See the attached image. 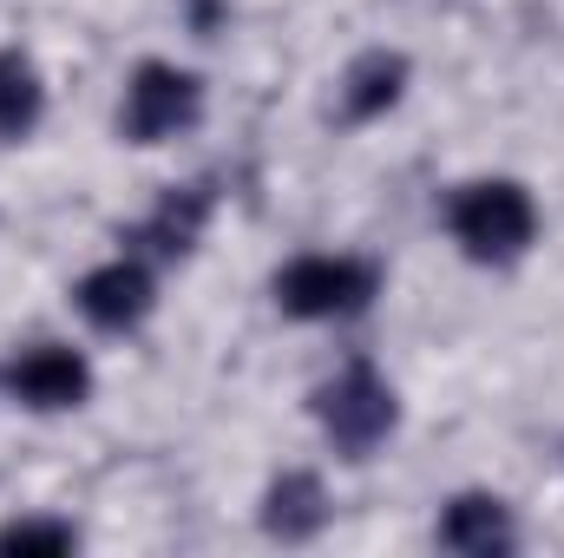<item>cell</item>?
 <instances>
[{
	"label": "cell",
	"mask_w": 564,
	"mask_h": 558,
	"mask_svg": "<svg viewBox=\"0 0 564 558\" xmlns=\"http://www.w3.org/2000/svg\"><path fill=\"white\" fill-rule=\"evenodd\" d=\"M440 546H446V552H466V558L512 552V513H506V500H492V493H459V500L440 513Z\"/></svg>",
	"instance_id": "obj_7"
},
{
	"label": "cell",
	"mask_w": 564,
	"mask_h": 558,
	"mask_svg": "<svg viewBox=\"0 0 564 558\" xmlns=\"http://www.w3.org/2000/svg\"><path fill=\"white\" fill-rule=\"evenodd\" d=\"M204 211H210V191H171L164 204H158V217L144 224V244H158L164 257H177V250H191L197 244V230H204Z\"/></svg>",
	"instance_id": "obj_11"
},
{
	"label": "cell",
	"mask_w": 564,
	"mask_h": 558,
	"mask_svg": "<svg viewBox=\"0 0 564 558\" xmlns=\"http://www.w3.org/2000/svg\"><path fill=\"white\" fill-rule=\"evenodd\" d=\"M73 546H79V533L59 526V519H13V526H0V552H73Z\"/></svg>",
	"instance_id": "obj_12"
},
{
	"label": "cell",
	"mask_w": 564,
	"mask_h": 558,
	"mask_svg": "<svg viewBox=\"0 0 564 558\" xmlns=\"http://www.w3.org/2000/svg\"><path fill=\"white\" fill-rule=\"evenodd\" d=\"M453 237L473 264H512L525 257L532 230H539V211H532V191L512 184V178H479L453 197Z\"/></svg>",
	"instance_id": "obj_1"
},
{
	"label": "cell",
	"mask_w": 564,
	"mask_h": 558,
	"mask_svg": "<svg viewBox=\"0 0 564 558\" xmlns=\"http://www.w3.org/2000/svg\"><path fill=\"white\" fill-rule=\"evenodd\" d=\"M7 382H13V395H20L33 415H59V408H79V401H86L93 368H86V355H73V348L40 342V348H26V355L13 362Z\"/></svg>",
	"instance_id": "obj_5"
},
{
	"label": "cell",
	"mask_w": 564,
	"mask_h": 558,
	"mask_svg": "<svg viewBox=\"0 0 564 558\" xmlns=\"http://www.w3.org/2000/svg\"><path fill=\"white\" fill-rule=\"evenodd\" d=\"M79 309L93 329H139L151 315V270L119 257V264H99L93 277L79 282Z\"/></svg>",
	"instance_id": "obj_6"
},
{
	"label": "cell",
	"mask_w": 564,
	"mask_h": 558,
	"mask_svg": "<svg viewBox=\"0 0 564 558\" xmlns=\"http://www.w3.org/2000/svg\"><path fill=\"white\" fill-rule=\"evenodd\" d=\"M315 420L328 427V440L348 453V460H361V453H375L388 433H394V388L368 368V362H348L335 382H322L315 388Z\"/></svg>",
	"instance_id": "obj_2"
},
{
	"label": "cell",
	"mask_w": 564,
	"mask_h": 558,
	"mask_svg": "<svg viewBox=\"0 0 564 558\" xmlns=\"http://www.w3.org/2000/svg\"><path fill=\"white\" fill-rule=\"evenodd\" d=\"M401 86H408V60L401 53H361L355 66H348V79H341V112L361 126V119H381L394 99H401Z\"/></svg>",
	"instance_id": "obj_9"
},
{
	"label": "cell",
	"mask_w": 564,
	"mask_h": 558,
	"mask_svg": "<svg viewBox=\"0 0 564 558\" xmlns=\"http://www.w3.org/2000/svg\"><path fill=\"white\" fill-rule=\"evenodd\" d=\"M328 526V493L315 473H282L276 486L263 493V533L282 546H302Z\"/></svg>",
	"instance_id": "obj_8"
},
{
	"label": "cell",
	"mask_w": 564,
	"mask_h": 558,
	"mask_svg": "<svg viewBox=\"0 0 564 558\" xmlns=\"http://www.w3.org/2000/svg\"><path fill=\"white\" fill-rule=\"evenodd\" d=\"M368 296H375V270L355 257H295L276 277V302L302 322L355 315V309H368Z\"/></svg>",
	"instance_id": "obj_3"
},
{
	"label": "cell",
	"mask_w": 564,
	"mask_h": 558,
	"mask_svg": "<svg viewBox=\"0 0 564 558\" xmlns=\"http://www.w3.org/2000/svg\"><path fill=\"white\" fill-rule=\"evenodd\" d=\"M197 106H204L197 73L164 66V60H144L139 73H132V86H126V112H119V126H126V139L132 144H158V139H177V132L197 119Z\"/></svg>",
	"instance_id": "obj_4"
},
{
	"label": "cell",
	"mask_w": 564,
	"mask_h": 558,
	"mask_svg": "<svg viewBox=\"0 0 564 558\" xmlns=\"http://www.w3.org/2000/svg\"><path fill=\"white\" fill-rule=\"evenodd\" d=\"M40 106H46V93H40L33 60L20 46H0V139H26L40 126Z\"/></svg>",
	"instance_id": "obj_10"
}]
</instances>
